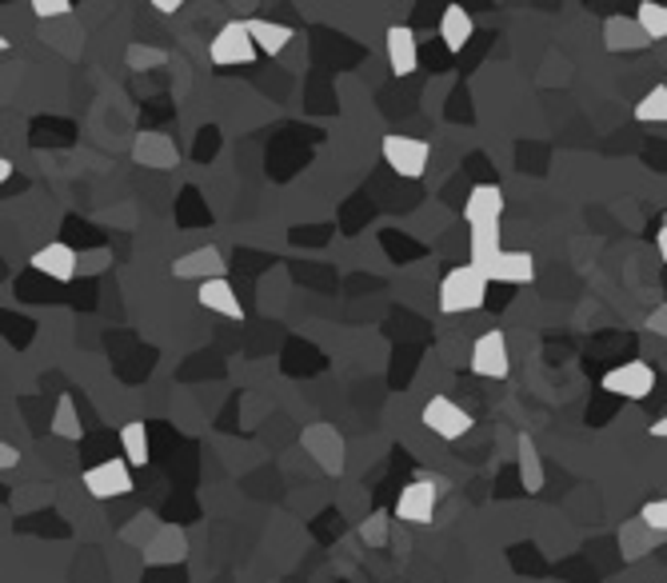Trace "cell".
Segmentation results:
<instances>
[{"instance_id": "obj_1", "label": "cell", "mask_w": 667, "mask_h": 583, "mask_svg": "<svg viewBox=\"0 0 667 583\" xmlns=\"http://www.w3.org/2000/svg\"><path fill=\"white\" fill-rule=\"evenodd\" d=\"M488 272L476 268V264H464V268H452L440 284V312L444 316H468L480 312L484 300H488Z\"/></svg>"}, {"instance_id": "obj_2", "label": "cell", "mask_w": 667, "mask_h": 583, "mask_svg": "<svg viewBox=\"0 0 667 583\" xmlns=\"http://www.w3.org/2000/svg\"><path fill=\"white\" fill-rule=\"evenodd\" d=\"M444 488H448L444 479H432V476L412 479V484L400 488V500H396V508H392V516H396L400 523H432L436 504H440V491Z\"/></svg>"}, {"instance_id": "obj_3", "label": "cell", "mask_w": 667, "mask_h": 583, "mask_svg": "<svg viewBox=\"0 0 667 583\" xmlns=\"http://www.w3.org/2000/svg\"><path fill=\"white\" fill-rule=\"evenodd\" d=\"M209 56H212V64H220V68H236V64L256 61V56H261V49H256V41H252L248 21H229V24H224V29L212 36Z\"/></svg>"}, {"instance_id": "obj_4", "label": "cell", "mask_w": 667, "mask_h": 583, "mask_svg": "<svg viewBox=\"0 0 667 583\" xmlns=\"http://www.w3.org/2000/svg\"><path fill=\"white\" fill-rule=\"evenodd\" d=\"M380 152H384L388 168L392 172H400L404 180H420L427 172V160H432V148H427V140H416V136H384V145H380Z\"/></svg>"}, {"instance_id": "obj_5", "label": "cell", "mask_w": 667, "mask_h": 583, "mask_svg": "<svg viewBox=\"0 0 667 583\" xmlns=\"http://www.w3.org/2000/svg\"><path fill=\"white\" fill-rule=\"evenodd\" d=\"M84 491L93 500H120L133 491V464L128 459H105V464H93V468L81 476Z\"/></svg>"}, {"instance_id": "obj_6", "label": "cell", "mask_w": 667, "mask_h": 583, "mask_svg": "<svg viewBox=\"0 0 667 583\" xmlns=\"http://www.w3.org/2000/svg\"><path fill=\"white\" fill-rule=\"evenodd\" d=\"M300 444H304V452L316 459V468L320 471H328V476H340V471H345V436H340L332 424L304 427Z\"/></svg>"}, {"instance_id": "obj_7", "label": "cell", "mask_w": 667, "mask_h": 583, "mask_svg": "<svg viewBox=\"0 0 667 583\" xmlns=\"http://www.w3.org/2000/svg\"><path fill=\"white\" fill-rule=\"evenodd\" d=\"M656 388V368L647 360H627V364H615L612 372H604V392L624 400H647Z\"/></svg>"}, {"instance_id": "obj_8", "label": "cell", "mask_w": 667, "mask_h": 583, "mask_svg": "<svg viewBox=\"0 0 667 583\" xmlns=\"http://www.w3.org/2000/svg\"><path fill=\"white\" fill-rule=\"evenodd\" d=\"M472 372L480 380H508L511 375V352H508V336L504 332H484L476 344H472Z\"/></svg>"}, {"instance_id": "obj_9", "label": "cell", "mask_w": 667, "mask_h": 583, "mask_svg": "<svg viewBox=\"0 0 667 583\" xmlns=\"http://www.w3.org/2000/svg\"><path fill=\"white\" fill-rule=\"evenodd\" d=\"M420 420H424V427H432V436H440V439H464L472 432V416L448 396L427 400Z\"/></svg>"}, {"instance_id": "obj_10", "label": "cell", "mask_w": 667, "mask_h": 583, "mask_svg": "<svg viewBox=\"0 0 667 583\" xmlns=\"http://www.w3.org/2000/svg\"><path fill=\"white\" fill-rule=\"evenodd\" d=\"M229 272V264H224V252L220 248H192L184 252V256H177L172 261V276L177 280H200V284H209V280H229L224 276Z\"/></svg>"}, {"instance_id": "obj_11", "label": "cell", "mask_w": 667, "mask_h": 583, "mask_svg": "<svg viewBox=\"0 0 667 583\" xmlns=\"http://www.w3.org/2000/svg\"><path fill=\"white\" fill-rule=\"evenodd\" d=\"M384 53H388V68L396 76H412L420 64V36L407 24H392L384 32Z\"/></svg>"}, {"instance_id": "obj_12", "label": "cell", "mask_w": 667, "mask_h": 583, "mask_svg": "<svg viewBox=\"0 0 667 583\" xmlns=\"http://www.w3.org/2000/svg\"><path fill=\"white\" fill-rule=\"evenodd\" d=\"M464 220L468 229H484V224H500L504 220V192L496 184H476L464 200Z\"/></svg>"}, {"instance_id": "obj_13", "label": "cell", "mask_w": 667, "mask_h": 583, "mask_svg": "<svg viewBox=\"0 0 667 583\" xmlns=\"http://www.w3.org/2000/svg\"><path fill=\"white\" fill-rule=\"evenodd\" d=\"M652 36L639 29L636 17H607L604 21V49L607 53H644Z\"/></svg>"}, {"instance_id": "obj_14", "label": "cell", "mask_w": 667, "mask_h": 583, "mask_svg": "<svg viewBox=\"0 0 667 583\" xmlns=\"http://www.w3.org/2000/svg\"><path fill=\"white\" fill-rule=\"evenodd\" d=\"M484 272H488L491 284H532L536 280V256L532 252H508L504 248Z\"/></svg>"}, {"instance_id": "obj_15", "label": "cell", "mask_w": 667, "mask_h": 583, "mask_svg": "<svg viewBox=\"0 0 667 583\" xmlns=\"http://www.w3.org/2000/svg\"><path fill=\"white\" fill-rule=\"evenodd\" d=\"M32 268L56 284H68L76 276V252L68 244H44L41 252H32Z\"/></svg>"}, {"instance_id": "obj_16", "label": "cell", "mask_w": 667, "mask_h": 583, "mask_svg": "<svg viewBox=\"0 0 667 583\" xmlns=\"http://www.w3.org/2000/svg\"><path fill=\"white\" fill-rule=\"evenodd\" d=\"M133 160H136V165H145V168H172L180 160V152H177V145H172L168 136L140 132V136H136V145H133Z\"/></svg>"}, {"instance_id": "obj_17", "label": "cell", "mask_w": 667, "mask_h": 583, "mask_svg": "<svg viewBox=\"0 0 667 583\" xmlns=\"http://www.w3.org/2000/svg\"><path fill=\"white\" fill-rule=\"evenodd\" d=\"M659 540H664V531H656L652 523H644L636 516V520H627L624 528H620V555H624L627 563H636L644 560Z\"/></svg>"}, {"instance_id": "obj_18", "label": "cell", "mask_w": 667, "mask_h": 583, "mask_svg": "<svg viewBox=\"0 0 667 583\" xmlns=\"http://www.w3.org/2000/svg\"><path fill=\"white\" fill-rule=\"evenodd\" d=\"M197 300H200V308H209V312L224 316V320H241V316H244L241 300H236V292H232V284H229V280H209V284H200Z\"/></svg>"}, {"instance_id": "obj_19", "label": "cell", "mask_w": 667, "mask_h": 583, "mask_svg": "<svg viewBox=\"0 0 667 583\" xmlns=\"http://www.w3.org/2000/svg\"><path fill=\"white\" fill-rule=\"evenodd\" d=\"M440 36H444V44H448L452 53H459L464 44L476 36V21H472V12L464 9V4H448L444 9V17H440Z\"/></svg>"}, {"instance_id": "obj_20", "label": "cell", "mask_w": 667, "mask_h": 583, "mask_svg": "<svg viewBox=\"0 0 667 583\" xmlns=\"http://www.w3.org/2000/svg\"><path fill=\"white\" fill-rule=\"evenodd\" d=\"M248 32L252 41H256V49H261L264 56H280L288 44H293L296 32L288 29V24H276V21H261V17H252L248 21Z\"/></svg>"}, {"instance_id": "obj_21", "label": "cell", "mask_w": 667, "mask_h": 583, "mask_svg": "<svg viewBox=\"0 0 667 583\" xmlns=\"http://www.w3.org/2000/svg\"><path fill=\"white\" fill-rule=\"evenodd\" d=\"M516 459H520L523 491H540L543 488V459H540V448H536V439L528 436V432H520V439H516Z\"/></svg>"}, {"instance_id": "obj_22", "label": "cell", "mask_w": 667, "mask_h": 583, "mask_svg": "<svg viewBox=\"0 0 667 583\" xmlns=\"http://www.w3.org/2000/svg\"><path fill=\"white\" fill-rule=\"evenodd\" d=\"M468 264H476V268H488L496 256L504 252V236H500V224H484V229H472L468 236Z\"/></svg>"}, {"instance_id": "obj_23", "label": "cell", "mask_w": 667, "mask_h": 583, "mask_svg": "<svg viewBox=\"0 0 667 583\" xmlns=\"http://www.w3.org/2000/svg\"><path fill=\"white\" fill-rule=\"evenodd\" d=\"M120 448H125V459L133 468H145L148 456H152V439H148V427L140 420H128L120 427Z\"/></svg>"}, {"instance_id": "obj_24", "label": "cell", "mask_w": 667, "mask_h": 583, "mask_svg": "<svg viewBox=\"0 0 667 583\" xmlns=\"http://www.w3.org/2000/svg\"><path fill=\"white\" fill-rule=\"evenodd\" d=\"M636 21H639V29L652 36V44L667 41V4H659V0H639Z\"/></svg>"}, {"instance_id": "obj_25", "label": "cell", "mask_w": 667, "mask_h": 583, "mask_svg": "<svg viewBox=\"0 0 667 583\" xmlns=\"http://www.w3.org/2000/svg\"><path fill=\"white\" fill-rule=\"evenodd\" d=\"M636 120L639 125H667V84H656L652 93L639 96Z\"/></svg>"}, {"instance_id": "obj_26", "label": "cell", "mask_w": 667, "mask_h": 583, "mask_svg": "<svg viewBox=\"0 0 667 583\" xmlns=\"http://www.w3.org/2000/svg\"><path fill=\"white\" fill-rule=\"evenodd\" d=\"M53 432H56V436H61V439H68V444H76V439L84 436V427H81V416H76L73 396H61V400H56Z\"/></svg>"}, {"instance_id": "obj_27", "label": "cell", "mask_w": 667, "mask_h": 583, "mask_svg": "<svg viewBox=\"0 0 667 583\" xmlns=\"http://www.w3.org/2000/svg\"><path fill=\"white\" fill-rule=\"evenodd\" d=\"M392 511H372L364 523H360V540L372 543V548H384L388 543V528H392Z\"/></svg>"}, {"instance_id": "obj_28", "label": "cell", "mask_w": 667, "mask_h": 583, "mask_svg": "<svg viewBox=\"0 0 667 583\" xmlns=\"http://www.w3.org/2000/svg\"><path fill=\"white\" fill-rule=\"evenodd\" d=\"M125 61H128V68H160V64L168 61L165 56V49H148V44H128V53H125Z\"/></svg>"}, {"instance_id": "obj_29", "label": "cell", "mask_w": 667, "mask_h": 583, "mask_svg": "<svg viewBox=\"0 0 667 583\" xmlns=\"http://www.w3.org/2000/svg\"><path fill=\"white\" fill-rule=\"evenodd\" d=\"M32 12H36L41 21H56V17H68L73 4H68V0H32Z\"/></svg>"}, {"instance_id": "obj_30", "label": "cell", "mask_w": 667, "mask_h": 583, "mask_svg": "<svg viewBox=\"0 0 667 583\" xmlns=\"http://www.w3.org/2000/svg\"><path fill=\"white\" fill-rule=\"evenodd\" d=\"M639 520L652 523V528L664 531V536H667V500H652V504H644V511H639Z\"/></svg>"}, {"instance_id": "obj_31", "label": "cell", "mask_w": 667, "mask_h": 583, "mask_svg": "<svg viewBox=\"0 0 667 583\" xmlns=\"http://www.w3.org/2000/svg\"><path fill=\"white\" fill-rule=\"evenodd\" d=\"M644 328H647V332H656L659 340H667V304H656V308L647 312Z\"/></svg>"}, {"instance_id": "obj_32", "label": "cell", "mask_w": 667, "mask_h": 583, "mask_svg": "<svg viewBox=\"0 0 667 583\" xmlns=\"http://www.w3.org/2000/svg\"><path fill=\"white\" fill-rule=\"evenodd\" d=\"M17 464H21V452L12 448V444H0V468L12 471V468H17Z\"/></svg>"}, {"instance_id": "obj_33", "label": "cell", "mask_w": 667, "mask_h": 583, "mask_svg": "<svg viewBox=\"0 0 667 583\" xmlns=\"http://www.w3.org/2000/svg\"><path fill=\"white\" fill-rule=\"evenodd\" d=\"M152 9L168 17V12H180V0H152Z\"/></svg>"}, {"instance_id": "obj_34", "label": "cell", "mask_w": 667, "mask_h": 583, "mask_svg": "<svg viewBox=\"0 0 667 583\" xmlns=\"http://www.w3.org/2000/svg\"><path fill=\"white\" fill-rule=\"evenodd\" d=\"M656 248H659V256H664V264H667V224H659V232H656Z\"/></svg>"}, {"instance_id": "obj_35", "label": "cell", "mask_w": 667, "mask_h": 583, "mask_svg": "<svg viewBox=\"0 0 667 583\" xmlns=\"http://www.w3.org/2000/svg\"><path fill=\"white\" fill-rule=\"evenodd\" d=\"M652 436H656V439H667V416H659L656 424H652Z\"/></svg>"}, {"instance_id": "obj_36", "label": "cell", "mask_w": 667, "mask_h": 583, "mask_svg": "<svg viewBox=\"0 0 667 583\" xmlns=\"http://www.w3.org/2000/svg\"><path fill=\"white\" fill-rule=\"evenodd\" d=\"M664 224H667V216H664Z\"/></svg>"}]
</instances>
